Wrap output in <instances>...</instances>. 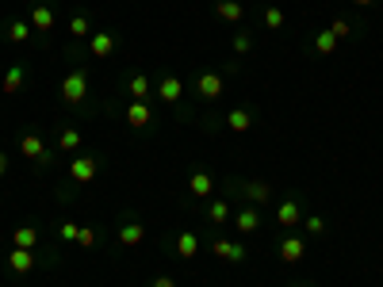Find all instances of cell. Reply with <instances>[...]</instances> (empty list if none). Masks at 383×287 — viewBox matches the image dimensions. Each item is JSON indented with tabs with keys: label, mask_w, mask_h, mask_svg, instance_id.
<instances>
[{
	"label": "cell",
	"mask_w": 383,
	"mask_h": 287,
	"mask_svg": "<svg viewBox=\"0 0 383 287\" xmlns=\"http://www.w3.org/2000/svg\"><path fill=\"white\" fill-rule=\"evenodd\" d=\"M85 100H88V73L77 65V69H69V73H65V81H62V103L81 108Z\"/></svg>",
	"instance_id": "6da1fadb"
},
{
	"label": "cell",
	"mask_w": 383,
	"mask_h": 287,
	"mask_svg": "<svg viewBox=\"0 0 383 287\" xmlns=\"http://www.w3.org/2000/svg\"><path fill=\"white\" fill-rule=\"evenodd\" d=\"M100 169H104V157H100V153H77V157L69 161V172H65V176H69L73 184H88V180L100 176Z\"/></svg>",
	"instance_id": "7a4b0ae2"
},
{
	"label": "cell",
	"mask_w": 383,
	"mask_h": 287,
	"mask_svg": "<svg viewBox=\"0 0 383 287\" xmlns=\"http://www.w3.org/2000/svg\"><path fill=\"white\" fill-rule=\"evenodd\" d=\"M20 153H23L27 161H35L39 169H54V150L46 146V142H42L35 130H27L23 138H20Z\"/></svg>",
	"instance_id": "3957f363"
},
{
	"label": "cell",
	"mask_w": 383,
	"mask_h": 287,
	"mask_svg": "<svg viewBox=\"0 0 383 287\" xmlns=\"http://www.w3.org/2000/svg\"><path fill=\"white\" fill-rule=\"evenodd\" d=\"M211 253L219 257V261H230V264H246V257H249V249L241 237H222V234H215L211 237Z\"/></svg>",
	"instance_id": "277c9868"
},
{
	"label": "cell",
	"mask_w": 383,
	"mask_h": 287,
	"mask_svg": "<svg viewBox=\"0 0 383 287\" xmlns=\"http://www.w3.org/2000/svg\"><path fill=\"white\" fill-rule=\"evenodd\" d=\"M222 89H227V84H222V73L219 69H203V73L192 77V92L200 96V100H207V103L219 100Z\"/></svg>",
	"instance_id": "5b68a950"
},
{
	"label": "cell",
	"mask_w": 383,
	"mask_h": 287,
	"mask_svg": "<svg viewBox=\"0 0 383 287\" xmlns=\"http://www.w3.org/2000/svg\"><path fill=\"white\" fill-rule=\"evenodd\" d=\"M42 264V253L39 249H8V268H12L16 276H27V272H35V268Z\"/></svg>",
	"instance_id": "8992f818"
},
{
	"label": "cell",
	"mask_w": 383,
	"mask_h": 287,
	"mask_svg": "<svg viewBox=\"0 0 383 287\" xmlns=\"http://www.w3.org/2000/svg\"><path fill=\"white\" fill-rule=\"evenodd\" d=\"M276 257H280L284 264H299V261L307 257V237H299V234H284V237L276 242Z\"/></svg>",
	"instance_id": "52a82bcc"
},
{
	"label": "cell",
	"mask_w": 383,
	"mask_h": 287,
	"mask_svg": "<svg viewBox=\"0 0 383 287\" xmlns=\"http://www.w3.org/2000/svg\"><path fill=\"white\" fill-rule=\"evenodd\" d=\"M234 188H238V191H241V196H246L253 207H265L268 199H273V184H268V180H238Z\"/></svg>",
	"instance_id": "ba28073f"
},
{
	"label": "cell",
	"mask_w": 383,
	"mask_h": 287,
	"mask_svg": "<svg viewBox=\"0 0 383 287\" xmlns=\"http://www.w3.org/2000/svg\"><path fill=\"white\" fill-rule=\"evenodd\" d=\"M123 119H127V127H130V130L149 127V123H154V103H149V100H130Z\"/></svg>",
	"instance_id": "9c48e42d"
},
{
	"label": "cell",
	"mask_w": 383,
	"mask_h": 287,
	"mask_svg": "<svg viewBox=\"0 0 383 287\" xmlns=\"http://www.w3.org/2000/svg\"><path fill=\"white\" fill-rule=\"evenodd\" d=\"M115 237H119V245L135 249V245L146 242V226L138 223V218H123V223H119V230H115Z\"/></svg>",
	"instance_id": "30bf717a"
},
{
	"label": "cell",
	"mask_w": 383,
	"mask_h": 287,
	"mask_svg": "<svg viewBox=\"0 0 383 287\" xmlns=\"http://www.w3.org/2000/svg\"><path fill=\"white\" fill-rule=\"evenodd\" d=\"M234 230H238L241 237L257 234V230H261V207H253V203L238 207V215H234Z\"/></svg>",
	"instance_id": "8fae6325"
},
{
	"label": "cell",
	"mask_w": 383,
	"mask_h": 287,
	"mask_svg": "<svg viewBox=\"0 0 383 287\" xmlns=\"http://www.w3.org/2000/svg\"><path fill=\"white\" fill-rule=\"evenodd\" d=\"M31 19H4V27H0V35L8 38V43H16V46H23V43H31Z\"/></svg>",
	"instance_id": "7c38bea8"
},
{
	"label": "cell",
	"mask_w": 383,
	"mask_h": 287,
	"mask_svg": "<svg viewBox=\"0 0 383 287\" xmlns=\"http://www.w3.org/2000/svg\"><path fill=\"white\" fill-rule=\"evenodd\" d=\"M154 89H157V100H161V103H181V96H184V81L169 73V77H161V81H157Z\"/></svg>",
	"instance_id": "4fadbf2b"
},
{
	"label": "cell",
	"mask_w": 383,
	"mask_h": 287,
	"mask_svg": "<svg viewBox=\"0 0 383 287\" xmlns=\"http://www.w3.org/2000/svg\"><path fill=\"white\" fill-rule=\"evenodd\" d=\"M115 35H111V31H92L88 35V54L92 57H111V54H115Z\"/></svg>",
	"instance_id": "5bb4252c"
},
{
	"label": "cell",
	"mask_w": 383,
	"mask_h": 287,
	"mask_svg": "<svg viewBox=\"0 0 383 287\" xmlns=\"http://www.w3.org/2000/svg\"><path fill=\"white\" fill-rule=\"evenodd\" d=\"M276 223L284 230L299 226V223H303V203H299V199H284V203L276 207Z\"/></svg>",
	"instance_id": "9a60e30c"
},
{
	"label": "cell",
	"mask_w": 383,
	"mask_h": 287,
	"mask_svg": "<svg viewBox=\"0 0 383 287\" xmlns=\"http://www.w3.org/2000/svg\"><path fill=\"white\" fill-rule=\"evenodd\" d=\"M31 27L39 35H46L54 27V8H50V0H35L31 4Z\"/></svg>",
	"instance_id": "2e32d148"
},
{
	"label": "cell",
	"mask_w": 383,
	"mask_h": 287,
	"mask_svg": "<svg viewBox=\"0 0 383 287\" xmlns=\"http://www.w3.org/2000/svg\"><path fill=\"white\" fill-rule=\"evenodd\" d=\"M23 81H27V65L23 62H12V65H8V73H4V81H0V92L16 96V92L23 89Z\"/></svg>",
	"instance_id": "e0dca14e"
},
{
	"label": "cell",
	"mask_w": 383,
	"mask_h": 287,
	"mask_svg": "<svg viewBox=\"0 0 383 287\" xmlns=\"http://www.w3.org/2000/svg\"><path fill=\"white\" fill-rule=\"evenodd\" d=\"M227 130H234V134H246V130H253V123H257V115L249 111V108H234V111H227Z\"/></svg>",
	"instance_id": "ac0fdd59"
},
{
	"label": "cell",
	"mask_w": 383,
	"mask_h": 287,
	"mask_svg": "<svg viewBox=\"0 0 383 287\" xmlns=\"http://www.w3.org/2000/svg\"><path fill=\"white\" fill-rule=\"evenodd\" d=\"M188 188H192V196H195V199H211V191H215V176H211L207 169H192Z\"/></svg>",
	"instance_id": "d6986e66"
},
{
	"label": "cell",
	"mask_w": 383,
	"mask_h": 287,
	"mask_svg": "<svg viewBox=\"0 0 383 287\" xmlns=\"http://www.w3.org/2000/svg\"><path fill=\"white\" fill-rule=\"evenodd\" d=\"M173 249H176V257H181V261H192V257L200 253V234H192V230L176 234L173 237Z\"/></svg>",
	"instance_id": "ffe728a7"
},
{
	"label": "cell",
	"mask_w": 383,
	"mask_h": 287,
	"mask_svg": "<svg viewBox=\"0 0 383 287\" xmlns=\"http://www.w3.org/2000/svg\"><path fill=\"white\" fill-rule=\"evenodd\" d=\"M215 16H219L222 23H241V19H246V4H241V0H219Z\"/></svg>",
	"instance_id": "44dd1931"
},
{
	"label": "cell",
	"mask_w": 383,
	"mask_h": 287,
	"mask_svg": "<svg viewBox=\"0 0 383 287\" xmlns=\"http://www.w3.org/2000/svg\"><path fill=\"white\" fill-rule=\"evenodd\" d=\"M12 245H16V249H39V245H42L39 226H16V230H12Z\"/></svg>",
	"instance_id": "7402d4cb"
},
{
	"label": "cell",
	"mask_w": 383,
	"mask_h": 287,
	"mask_svg": "<svg viewBox=\"0 0 383 287\" xmlns=\"http://www.w3.org/2000/svg\"><path fill=\"white\" fill-rule=\"evenodd\" d=\"M311 50L319 54V57H330V54H338V38L330 35V27H322V31H314V35H311Z\"/></svg>",
	"instance_id": "603a6c76"
},
{
	"label": "cell",
	"mask_w": 383,
	"mask_h": 287,
	"mask_svg": "<svg viewBox=\"0 0 383 287\" xmlns=\"http://www.w3.org/2000/svg\"><path fill=\"white\" fill-rule=\"evenodd\" d=\"M127 92H130V100H149L154 84H149L146 73H135V77H127Z\"/></svg>",
	"instance_id": "cb8c5ba5"
},
{
	"label": "cell",
	"mask_w": 383,
	"mask_h": 287,
	"mask_svg": "<svg viewBox=\"0 0 383 287\" xmlns=\"http://www.w3.org/2000/svg\"><path fill=\"white\" fill-rule=\"evenodd\" d=\"M203 215H207V223H211V226H222L230 215H234V210H230V203H227V199H211Z\"/></svg>",
	"instance_id": "d4e9b609"
},
{
	"label": "cell",
	"mask_w": 383,
	"mask_h": 287,
	"mask_svg": "<svg viewBox=\"0 0 383 287\" xmlns=\"http://www.w3.org/2000/svg\"><path fill=\"white\" fill-rule=\"evenodd\" d=\"M81 142H85V138H81L77 127H62V130H58V150H62V153H77Z\"/></svg>",
	"instance_id": "484cf974"
},
{
	"label": "cell",
	"mask_w": 383,
	"mask_h": 287,
	"mask_svg": "<svg viewBox=\"0 0 383 287\" xmlns=\"http://www.w3.org/2000/svg\"><path fill=\"white\" fill-rule=\"evenodd\" d=\"M261 23L268 27V31H280L284 27V8H276V4H268L265 12H261Z\"/></svg>",
	"instance_id": "4316f807"
},
{
	"label": "cell",
	"mask_w": 383,
	"mask_h": 287,
	"mask_svg": "<svg viewBox=\"0 0 383 287\" xmlns=\"http://www.w3.org/2000/svg\"><path fill=\"white\" fill-rule=\"evenodd\" d=\"M69 35H73V38H88V35H92V19H88L85 12L73 16V19H69Z\"/></svg>",
	"instance_id": "83f0119b"
},
{
	"label": "cell",
	"mask_w": 383,
	"mask_h": 287,
	"mask_svg": "<svg viewBox=\"0 0 383 287\" xmlns=\"http://www.w3.org/2000/svg\"><path fill=\"white\" fill-rule=\"evenodd\" d=\"M353 31H357V27H353V19H345V16H338V19L330 23V35L338 38V43H341V38H349Z\"/></svg>",
	"instance_id": "f1b7e54d"
},
{
	"label": "cell",
	"mask_w": 383,
	"mask_h": 287,
	"mask_svg": "<svg viewBox=\"0 0 383 287\" xmlns=\"http://www.w3.org/2000/svg\"><path fill=\"white\" fill-rule=\"evenodd\" d=\"M303 230H307L311 237H322V234H326V218H322V215H303Z\"/></svg>",
	"instance_id": "f546056e"
},
{
	"label": "cell",
	"mask_w": 383,
	"mask_h": 287,
	"mask_svg": "<svg viewBox=\"0 0 383 287\" xmlns=\"http://www.w3.org/2000/svg\"><path fill=\"white\" fill-rule=\"evenodd\" d=\"M249 50H253V35H249V31H238V35H234V54H249Z\"/></svg>",
	"instance_id": "4dcf8cb0"
},
{
	"label": "cell",
	"mask_w": 383,
	"mask_h": 287,
	"mask_svg": "<svg viewBox=\"0 0 383 287\" xmlns=\"http://www.w3.org/2000/svg\"><path fill=\"white\" fill-rule=\"evenodd\" d=\"M96 242H100V234H96V230H92V226H81V234H77V245H81V249H92Z\"/></svg>",
	"instance_id": "1f68e13d"
},
{
	"label": "cell",
	"mask_w": 383,
	"mask_h": 287,
	"mask_svg": "<svg viewBox=\"0 0 383 287\" xmlns=\"http://www.w3.org/2000/svg\"><path fill=\"white\" fill-rule=\"evenodd\" d=\"M77 234H81L77 223H62V226H58V237H62V242H77Z\"/></svg>",
	"instance_id": "d6a6232c"
},
{
	"label": "cell",
	"mask_w": 383,
	"mask_h": 287,
	"mask_svg": "<svg viewBox=\"0 0 383 287\" xmlns=\"http://www.w3.org/2000/svg\"><path fill=\"white\" fill-rule=\"evenodd\" d=\"M149 287H176V280H173V276H154V280H149Z\"/></svg>",
	"instance_id": "836d02e7"
},
{
	"label": "cell",
	"mask_w": 383,
	"mask_h": 287,
	"mask_svg": "<svg viewBox=\"0 0 383 287\" xmlns=\"http://www.w3.org/2000/svg\"><path fill=\"white\" fill-rule=\"evenodd\" d=\"M4 176H8V153L0 150V180H4Z\"/></svg>",
	"instance_id": "e575fe53"
},
{
	"label": "cell",
	"mask_w": 383,
	"mask_h": 287,
	"mask_svg": "<svg viewBox=\"0 0 383 287\" xmlns=\"http://www.w3.org/2000/svg\"><path fill=\"white\" fill-rule=\"evenodd\" d=\"M353 4H360V8H372V4H376V0H353Z\"/></svg>",
	"instance_id": "d590c367"
}]
</instances>
